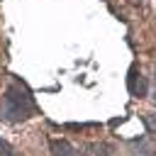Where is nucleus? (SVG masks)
Segmentation results:
<instances>
[{
  "mask_svg": "<svg viewBox=\"0 0 156 156\" xmlns=\"http://www.w3.org/2000/svg\"><path fill=\"white\" fill-rule=\"evenodd\" d=\"M51 149H54V156H71V151H73L68 141H58V139L51 141Z\"/></svg>",
  "mask_w": 156,
  "mask_h": 156,
  "instance_id": "3",
  "label": "nucleus"
},
{
  "mask_svg": "<svg viewBox=\"0 0 156 156\" xmlns=\"http://www.w3.org/2000/svg\"><path fill=\"white\" fill-rule=\"evenodd\" d=\"M5 117L7 119H22V117H29V112L34 110V102H32V95L24 90V88H10L5 93Z\"/></svg>",
  "mask_w": 156,
  "mask_h": 156,
  "instance_id": "1",
  "label": "nucleus"
},
{
  "mask_svg": "<svg viewBox=\"0 0 156 156\" xmlns=\"http://www.w3.org/2000/svg\"><path fill=\"white\" fill-rule=\"evenodd\" d=\"M0 154H2V156H12V154H10V144H7V141H0Z\"/></svg>",
  "mask_w": 156,
  "mask_h": 156,
  "instance_id": "4",
  "label": "nucleus"
},
{
  "mask_svg": "<svg viewBox=\"0 0 156 156\" xmlns=\"http://www.w3.org/2000/svg\"><path fill=\"white\" fill-rule=\"evenodd\" d=\"M127 83H129V93H132V95H146V80H144V76L136 73L134 68H132Z\"/></svg>",
  "mask_w": 156,
  "mask_h": 156,
  "instance_id": "2",
  "label": "nucleus"
}]
</instances>
